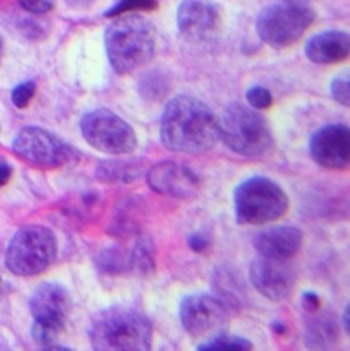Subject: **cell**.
<instances>
[{
	"label": "cell",
	"instance_id": "obj_22",
	"mask_svg": "<svg viewBox=\"0 0 350 351\" xmlns=\"http://www.w3.org/2000/svg\"><path fill=\"white\" fill-rule=\"evenodd\" d=\"M170 90V81L169 78L158 71L147 73L139 82V92L143 99L150 101H159L167 96Z\"/></svg>",
	"mask_w": 350,
	"mask_h": 351
},
{
	"label": "cell",
	"instance_id": "obj_27",
	"mask_svg": "<svg viewBox=\"0 0 350 351\" xmlns=\"http://www.w3.org/2000/svg\"><path fill=\"white\" fill-rule=\"evenodd\" d=\"M36 93V84L32 82V81H26V82H22L19 85H16L14 89H12V93H11V100H12V104L19 108V110H23L29 106V103L32 101L33 96Z\"/></svg>",
	"mask_w": 350,
	"mask_h": 351
},
{
	"label": "cell",
	"instance_id": "obj_16",
	"mask_svg": "<svg viewBox=\"0 0 350 351\" xmlns=\"http://www.w3.org/2000/svg\"><path fill=\"white\" fill-rule=\"evenodd\" d=\"M252 242L260 256L290 260L303 246V232L294 226H272L256 232Z\"/></svg>",
	"mask_w": 350,
	"mask_h": 351
},
{
	"label": "cell",
	"instance_id": "obj_6",
	"mask_svg": "<svg viewBox=\"0 0 350 351\" xmlns=\"http://www.w3.org/2000/svg\"><path fill=\"white\" fill-rule=\"evenodd\" d=\"M30 313L34 319L32 337L43 350H69L55 345L63 332L71 301L66 289L58 283L40 285L29 301Z\"/></svg>",
	"mask_w": 350,
	"mask_h": 351
},
{
	"label": "cell",
	"instance_id": "obj_17",
	"mask_svg": "<svg viewBox=\"0 0 350 351\" xmlns=\"http://www.w3.org/2000/svg\"><path fill=\"white\" fill-rule=\"evenodd\" d=\"M349 34L342 30L319 33L305 45V55L315 64L340 63L349 56Z\"/></svg>",
	"mask_w": 350,
	"mask_h": 351
},
{
	"label": "cell",
	"instance_id": "obj_11",
	"mask_svg": "<svg viewBox=\"0 0 350 351\" xmlns=\"http://www.w3.org/2000/svg\"><path fill=\"white\" fill-rule=\"evenodd\" d=\"M179 320L191 338H207L220 332L229 322V308L209 294H191L179 305Z\"/></svg>",
	"mask_w": 350,
	"mask_h": 351
},
{
	"label": "cell",
	"instance_id": "obj_5",
	"mask_svg": "<svg viewBox=\"0 0 350 351\" xmlns=\"http://www.w3.org/2000/svg\"><path fill=\"white\" fill-rule=\"evenodd\" d=\"M235 220L242 226H263L281 219L289 209V197L272 179L252 176L234 191Z\"/></svg>",
	"mask_w": 350,
	"mask_h": 351
},
{
	"label": "cell",
	"instance_id": "obj_30",
	"mask_svg": "<svg viewBox=\"0 0 350 351\" xmlns=\"http://www.w3.org/2000/svg\"><path fill=\"white\" fill-rule=\"evenodd\" d=\"M19 4L29 12L44 14L54 5V0H18Z\"/></svg>",
	"mask_w": 350,
	"mask_h": 351
},
{
	"label": "cell",
	"instance_id": "obj_29",
	"mask_svg": "<svg viewBox=\"0 0 350 351\" xmlns=\"http://www.w3.org/2000/svg\"><path fill=\"white\" fill-rule=\"evenodd\" d=\"M187 245L190 250L194 253H205L211 246L209 239L202 232H193L191 235H189Z\"/></svg>",
	"mask_w": 350,
	"mask_h": 351
},
{
	"label": "cell",
	"instance_id": "obj_10",
	"mask_svg": "<svg viewBox=\"0 0 350 351\" xmlns=\"http://www.w3.org/2000/svg\"><path fill=\"white\" fill-rule=\"evenodd\" d=\"M12 151L23 162L43 169L54 170L78 160V151L63 140L41 128H25L14 138Z\"/></svg>",
	"mask_w": 350,
	"mask_h": 351
},
{
	"label": "cell",
	"instance_id": "obj_9",
	"mask_svg": "<svg viewBox=\"0 0 350 351\" xmlns=\"http://www.w3.org/2000/svg\"><path fill=\"white\" fill-rule=\"evenodd\" d=\"M80 129L92 148L107 155H130L139 144L135 129L119 115L106 108L85 114L80 122Z\"/></svg>",
	"mask_w": 350,
	"mask_h": 351
},
{
	"label": "cell",
	"instance_id": "obj_21",
	"mask_svg": "<svg viewBox=\"0 0 350 351\" xmlns=\"http://www.w3.org/2000/svg\"><path fill=\"white\" fill-rule=\"evenodd\" d=\"M95 265L99 272L111 276L129 274V252L118 246L104 249L96 256Z\"/></svg>",
	"mask_w": 350,
	"mask_h": 351
},
{
	"label": "cell",
	"instance_id": "obj_2",
	"mask_svg": "<svg viewBox=\"0 0 350 351\" xmlns=\"http://www.w3.org/2000/svg\"><path fill=\"white\" fill-rule=\"evenodd\" d=\"M152 338L151 320L126 305L100 311L89 328L91 345L97 351H147L152 346Z\"/></svg>",
	"mask_w": 350,
	"mask_h": 351
},
{
	"label": "cell",
	"instance_id": "obj_20",
	"mask_svg": "<svg viewBox=\"0 0 350 351\" xmlns=\"http://www.w3.org/2000/svg\"><path fill=\"white\" fill-rule=\"evenodd\" d=\"M337 338L338 328L336 322L327 315H322L310 323L305 341L310 348L325 349L331 346V343L336 342Z\"/></svg>",
	"mask_w": 350,
	"mask_h": 351
},
{
	"label": "cell",
	"instance_id": "obj_35",
	"mask_svg": "<svg viewBox=\"0 0 350 351\" xmlns=\"http://www.w3.org/2000/svg\"><path fill=\"white\" fill-rule=\"evenodd\" d=\"M0 56H1V38H0Z\"/></svg>",
	"mask_w": 350,
	"mask_h": 351
},
{
	"label": "cell",
	"instance_id": "obj_25",
	"mask_svg": "<svg viewBox=\"0 0 350 351\" xmlns=\"http://www.w3.org/2000/svg\"><path fill=\"white\" fill-rule=\"evenodd\" d=\"M158 7L156 0H118V3L106 11L107 18L119 16L124 12H135V11H151Z\"/></svg>",
	"mask_w": 350,
	"mask_h": 351
},
{
	"label": "cell",
	"instance_id": "obj_28",
	"mask_svg": "<svg viewBox=\"0 0 350 351\" xmlns=\"http://www.w3.org/2000/svg\"><path fill=\"white\" fill-rule=\"evenodd\" d=\"M330 92L336 101H338L344 107H349L350 81L348 75H341V77L334 78L330 85Z\"/></svg>",
	"mask_w": 350,
	"mask_h": 351
},
{
	"label": "cell",
	"instance_id": "obj_1",
	"mask_svg": "<svg viewBox=\"0 0 350 351\" xmlns=\"http://www.w3.org/2000/svg\"><path fill=\"white\" fill-rule=\"evenodd\" d=\"M162 144L178 154H202L219 141V123L213 111L193 96L172 99L162 114Z\"/></svg>",
	"mask_w": 350,
	"mask_h": 351
},
{
	"label": "cell",
	"instance_id": "obj_3",
	"mask_svg": "<svg viewBox=\"0 0 350 351\" xmlns=\"http://www.w3.org/2000/svg\"><path fill=\"white\" fill-rule=\"evenodd\" d=\"M104 44L114 71L128 75L152 59L156 45L155 29L141 15L119 16L107 27Z\"/></svg>",
	"mask_w": 350,
	"mask_h": 351
},
{
	"label": "cell",
	"instance_id": "obj_8",
	"mask_svg": "<svg viewBox=\"0 0 350 351\" xmlns=\"http://www.w3.org/2000/svg\"><path fill=\"white\" fill-rule=\"evenodd\" d=\"M315 21V11L303 0H285L264 8L256 23L260 38L272 48L294 44Z\"/></svg>",
	"mask_w": 350,
	"mask_h": 351
},
{
	"label": "cell",
	"instance_id": "obj_33",
	"mask_svg": "<svg viewBox=\"0 0 350 351\" xmlns=\"http://www.w3.org/2000/svg\"><path fill=\"white\" fill-rule=\"evenodd\" d=\"M349 319H350L349 305H347V306H345V309H344V313H342V328H344V331H345V334H349V330H350Z\"/></svg>",
	"mask_w": 350,
	"mask_h": 351
},
{
	"label": "cell",
	"instance_id": "obj_31",
	"mask_svg": "<svg viewBox=\"0 0 350 351\" xmlns=\"http://www.w3.org/2000/svg\"><path fill=\"white\" fill-rule=\"evenodd\" d=\"M320 304H322L320 297L314 291H307L301 297V305L304 311L308 313H316L320 308Z\"/></svg>",
	"mask_w": 350,
	"mask_h": 351
},
{
	"label": "cell",
	"instance_id": "obj_13",
	"mask_svg": "<svg viewBox=\"0 0 350 351\" xmlns=\"http://www.w3.org/2000/svg\"><path fill=\"white\" fill-rule=\"evenodd\" d=\"M312 160L327 170H347L350 165V130L345 125H329L314 133L310 141Z\"/></svg>",
	"mask_w": 350,
	"mask_h": 351
},
{
	"label": "cell",
	"instance_id": "obj_12",
	"mask_svg": "<svg viewBox=\"0 0 350 351\" xmlns=\"http://www.w3.org/2000/svg\"><path fill=\"white\" fill-rule=\"evenodd\" d=\"M249 279L256 291L272 302L289 298L296 286V272L289 260L260 254L249 265Z\"/></svg>",
	"mask_w": 350,
	"mask_h": 351
},
{
	"label": "cell",
	"instance_id": "obj_23",
	"mask_svg": "<svg viewBox=\"0 0 350 351\" xmlns=\"http://www.w3.org/2000/svg\"><path fill=\"white\" fill-rule=\"evenodd\" d=\"M253 349L252 342L242 337L216 334L197 346L198 351H248Z\"/></svg>",
	"mask_w": 350,
	"mask_h": 351
},
{
	"label": "cell",
	"instance_id": "obj_32",
	"mask_svg": "<svg viewBox=\"0 0 350 351\" xmlns=\"http://www.w3.org/2000/svg\"><path fill=\"white\" fill-rule=\"evenodd\" d=\"M11 174H12L11 167H10L7 163L0 162V187H1V186H4V184L10 180Z\"/></svg>",
	"mask_w": 350,
	"mask_h": 351
},
{
	"label": "cell",
	"instance_id": "obj_15",
	"mask_svg": "<svg viewBox=\"0 0 350 351\" xmlns=\"http://www.w3.org/2000/svg\"><path fill=\"white\" fill-rule=\"evenodd\" d=\"M219 11L211 0H182L176 11L179 32L189 40H204L219 25Z\"/></svg>",
	"mask_w": 350,
	"mask_h": 351
},
{
	"label": "cell",
	"instance_id": "obj_26",
	"mask_svg": "<svg viewBox=\"0 0 350 351\" xmlns=\"http://www.w3.org/2000/svg\"><path fill=\"white\" fill-rule=\"evenodd\" d=\"M246 100L249 107L255 110H268L274 103L271 92L263 86H252L248 89Z\"/></svg>",
	"mask_w": 350,
	"mask_h": 351
},
{
	"label": "cell",
	"instance_id": "obj_14",
	"mask_svg": "<svg viewBox=\"0 0 350 351\" xmlns=\"http://www.w3.org/2000/svg\"><path fill=\"white\" fill-rule=\"evenodd\" d=\"M150 187L162 194L175 198H189L198 190V176L189 167L175 162H159L147 173Z\"/></svg>",
	"mask_w": 350,
	"mask_h": 351
},
{
	"label": "cell",
	"instance_id": "obj_7",
	"mask_svg": "<svg viewBox=\"0 0 350 351\" xmlns=\"http://www.w3.org/2000/svg\"><path fill=\"white\" fill-rule=\"evenodd\" d=\"M58 253L55 234L44 226H26L11 239L5 252L7 268L18 276H34L44 272Z\"/></svg>",
	"mask_w": 350,
	"mask_h": 351
},
{
	"label": "cell",
	"instance_id": "obj_19",
	"mask_svg": "<svg viewBox=\"0 0 350 351\" xmlns=\"http://www.w3.org/2000/svg\"><path fill=\"white\" fill-rule=\"evenodd\" d=\"M156 269L155 245L150 237L141 235L129 250V274L147 278Z\"/></svg>",
	"mask_w": 350,
	"mask_h": 351
},
{
	"label": "cell",
	"instance_id": "obj_34",
	"mask_svg": "<svg viewBox=\"0 0 350 351\" xmlns=\"http://www.w3.org/2000/svg\"><path fill=\"white\" fill-rule=\"evenodd\" d=\"M271 328H272V331H274L277 335H285L286 331H288L286 326H285L283 323H281V322H274V323L271 324Z\"/></svg>",
	"mask_w": 350,
	"mask_h": 351
},
{
	"label": "cell",
	"instance_id": "obj_24",
	"mask_svg": "<svg viewBox=\"0 0 350 351\" xmlns=\"http://www.w3.org/2000/svg\"><path fill=\"white\" fill-rule=\"evenodd\" d=\"M235 279L227 274V272H218V278L215 280L216 290L220 295V301L230 309L231 308H240L242 304V293L237 285Z\"/></svg>",
	"mask_w": 350,
	"mask_h": 351
},
{
	"label": "cell",
	"instance_id": "obj_4",
	"mask_svg": "<svg viewBox=\"0 0 350 351\" xmlns=\"http://www.w3.org/2000/svg\"><path fill=\"white\" fill-rule=\"evenodd\" d=\"M218 123L219 140L240 156L261 158L274 147V136L268 122L249 106L229 104L218 118Z\"/></svg>",
	"mask_w": 350,
	"mask_h": 351
},
{
	"label": "cell",
	"instance_id": "obj_18",
	"mask_svg": "<svg viewBox=\"0 0 350 351\" xmlns=\"http://www.w3.org/2000/svg\"><path fill=\"white\" fill-rule=\"evenodd\" d=\"M147 170V160L133 159H108L96 166L95 176L100 183L126 184L141 178Z\"/></svg>",
	"mask_w": 350,
	"mask_h": 351
}]
</instances>
